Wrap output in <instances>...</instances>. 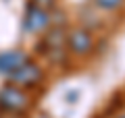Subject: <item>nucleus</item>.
<instances>
[{
  "mask_svg": "<svg viewBox=\"0 0 125 118\" xmlns=\"http://www.w3.org/2000/svg\"><path fill=\"white\" fill-rule=\"evenodd\" d=\"M67 33L62 27H54V29H46L44 35H42V42L38 46V52L44 54L52 64H62V62H67Z\"/></svg>",
  "mask_w": 125,
  "mask_h": 118,
  "instance_id": "1",
  "label": "nucleus"
},
{
  "mask_svg": "<svg viewBox=\"0 0 125 118\" xmlns=\"http://www.w3.org/2000/svg\"><path fill=\"white\" fill-rule=\"evenodd\" d=\"M31 97L29 93L23 91V87L13 83H6L0 87V108L9 114H21L29 108Z\"/></svg>",
  "mask_w": 125,
  "mask_h": 118,
  "instance_id": "2",
  "label": "nucleus"
},
{
  "mask_svg": "<svg viewBox=\"0 0 125 118\" xmlns=\"http://www.w3.org/2000/svg\"><path fill=\"white\" fill-rule=\"evenodd\" d=\"M67 52L71 56H77V58H85L94 52L96 48V42H94V35L88 27H73L71 31L67 33Z\"/></svg>",
  "mask_w": 125,
  "mask_h": 118,
  "instance_id": "3",
  "label": "nucleus"
},
{
  "mask_svg": "<svg viewBox=\"0 0 125 118\" xmlns=\"http://www.w3.org/2000/svg\"><path fill=\"white\" fill-rule=\"evenodd\" d=\"M42 79H44L42 66L36 64V62H31V60H27L23 66H19L17 70H13L9 75V81L13 85H19V87H36Z\"/></svg>",
  "mask_w": 125,
  "mask_h": 118,
  "instance_id": "4",
  "label": "nucleus"
},
{
  "mask_svg": "<svg viewBox=\"0 0 125 118\" xmlns=\"http://www.w3.org/2000/svg\"><path fill=\"white\" fill-rule=\"evenodd\" d=\"M50 27V15L48 8H42V6L29 2L25 10V17H23V29L27 33H44Z\"/></svg>",
  "mask_w": 125,
  "mask_h": 118,
  "instance_id": "5",
  "label": "nucleus"
},
{
  "mask_svg": "<svg viewBox=\"0 0 125 118\" xmlns=\"http://www.w3.org/2000/svg\"><path fill=\"white\" fill-rule=\"evenodd\" d=\"M27 60H29V56L23 50H4V52H0V73L9 77L13 70L23 66Z\"/></svg>",
  "mask_w": 125,
  "mask_h": 118,
  "instance_id": "6",
  "label": "nucleus"
},
{
  "mask_svg": "<svg viewBox=\"0 0 125 118\" xmlns=\"http://www.w3.org/2000/svg\"><path fill=\"white\" fill-rule=\"evenodd\" d=\"M92 4L98 10H104V13H115L121 6L125 4V0H92Z\"/></svg>",
  "mask_w": 125,
  "mask_h": 118,
  "instance_id": "7",
  "label": "nucleus"
},
{
  "mask_svg": "<svg viewBox=\"0 0 125 118\" xmlns=\"http://www.w3.org/2000/svg\"><path fill=\"white\" fill-rule=\"evenodd\" d=\"M33 4H38V6H42V8H50V6L54 4V0H31Z\"/></svg>",
  "mask_w": 125,
  "mask_h": 118,
  "instance_id": "8",
  "label": "nucleus"
},
{
  "mask_svg": "<svg viewBox=\"0 0 125 118\" xmlns=\"http://www.w3.org/2000/svg\"><path fill=\"white\" fill-rule=\"evenodd\" d=\"M115 118H125V110H123V112H119V114H117Z\"/></svg>",
  "mask_w": 125,
  "mask_h": 118,
  "instance_id": "9",
  "label": "nucleus"
}]
</instances>
